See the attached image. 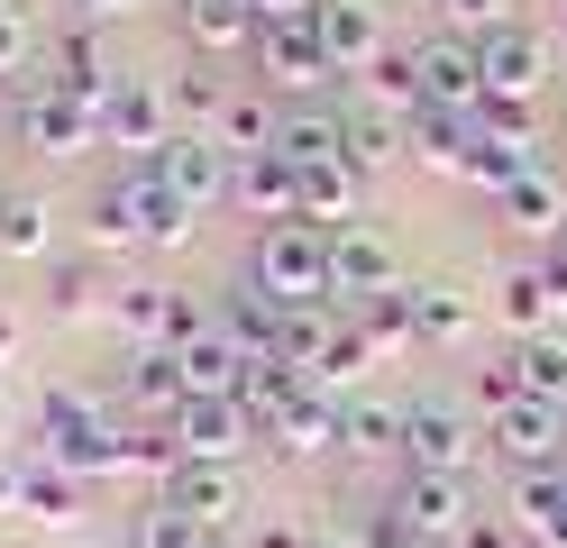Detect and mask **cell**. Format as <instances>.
I'll return each instance as SVG.
<instances>
[{"label": "cell", "mask_w": 567, "mask_h": 548, "mask_svg": "<svg viewBox=\"0 0 567 548\" xmlns=\"http://www.w3.org/2000/svg\"><path fill=\"white\" fill-rule=\"evenodd\" d=\"M504 365H513V384H522L530 402L567 412V339H558V329H540V339H513V348H504Z\"/></svg>", "instance_id": "obj_27"}, {"label": "cell", "mask_w": 567, "mask_h": 548, "mask_svg": "<svg viewBox=\"0 0 567 548\" xmlns=\"http://www.w3.org/2000/svg\"><path fill=\"white\" fill-rule=\"evenodd\" d=\"M321 548H367V539H321Z\"/></svg>", "instance_id": "obj_53"}, {"label": "cell", "mask_w": 567, "mask_h": 548, "mask_svg": "<svg viewBox=\"0 0 567 548\" xmlns=\"http://www.w3.org/2000/svg\"><path fill=\"white\" fill-rule=\"evenodd\" d=\"M348 329L375 348V356H403V348H421V329H412V292H375V302H358L348 311Z\"/></svg>", "instance_id": "obj_32"}, {"label": "cell", "mask_w": 567, "mask_h": 548, "mask_svg": "<svg viewBox=\"0 0 567 548\" xmlns=\"http://www.w3.org/2000/svg\"><path fill=\"white\" fill-rule=\"evenodd\" d=\"M202 539H210V530L193 521V511H174L165 494H156V503L128 521V548H202Z\"/></svg>", "instance_id": "obj_39"}, {"label": "cell", "mask_w": 567, "mask_h": 548, "mask_svg": "<svg viewBox=\"0 0 567 548\" xmlns=\"http://www.w3.org/2000/svg\"><path fill=\"white\" fill-rule=\"evenodd\" d=\"M358 201H367V174L348 156L302 165V219H311V229H358Z\"/></svg>", "instance_id": "obj_22"}, {"label": "cell", "mask_w": 567, "mask_h": 548, "mask_svg": "<svg viewBox=\"0 0 567 548\" xmlns=\"http://www.w3.org/2000/svg\"><path fill=\"white\" fill-rule=\"evenodd\" d=\"M558 247H567V238H558Z\"/></svg>", "instance_id": "obj_57"}, {"label": "cell", "mask_w": 567, "mask_h": 548, "mask_svg": "<svg viewBox=\"0 0 567 548\" xmlns=\"http://www.w3.org/2000/svg\"><path fill=\"white\" fill-rule=\"evenodd\" d=\"M74 10H83V19L101 28V19H128V10H147V0H74Z\"/></svg>", "instance_id": "obj_49"}, {"label": "cell", "mask_w": 567, "mask_h": 548, "mask_svg": "<svg viewBox=\"0 0 567 548\" xmlns=\"http://www.w3.org/2000/svg\"><path fill=\"white\" fill-rule=\"evenodd\" d=\"M247 10H257V28H275V19H311L321 0H247Z\"/></svg>", "instance_id": "obj_46"}, {"label": "cell", "mask_w": 567, "mask_h": 548, "mask_svg": "<svg viewBox=\"0 0 567 548\" xmlns=\"http://www.w3.org/2000/svg\"><path fill=\"white\" fill-rule=\"evenodd\" d=\"M266 448H275V457H330V448H339V402H330L321 384H311V393L293 402V412H284V421L266 430Z\"/></svg>", "instance_id": "obj_25"}, {"label": "cell", "mask_w": 567, "mask_h": 548, "mask_svg": "<svg viewBox=\"0 0 567 548\" xmlns=\"http://www.w3.org/2000/svg\"><path fill=\"white\" fill-rule=\"evenodd\" d=\"M184 37L193 46H257V10L247 0H184Z\"/></svg>", "instance_id": "obj_35"}, {"label": "cell", "mask_w": 567, "mask_h": 548, "mask_svg": "<svg viewBox=\"0 0 567 548\" xmlns=\"http://www.w3.org/2000/svg\"><path fill=\"white\" fill-rule=\"evenodd\" d=\"M394 511L412 521V539H457L476 521V511H467V475H421V466L394 485Z\"/></svg>", "instance_id": "obj_18"}, {"label": "cell", "mask_w": 567, "mask_h": 548, "mask_svg": "<svg viewBox=\"0 0 567 548\" xmlns=\"http://www.w3.org/2000/svg\"><path fill=\"white\" fill-rule=\"evenodd\" d=\"M10 356H19V320L0 311V365H10Z\"/></svg>", "instance_id": "obj_50"}, {"label": "cell", "mask_w": 567, "mask_h": 548, "mask_svg": "<svg viewBox=\"0 0 567 548\" xmlns=\"http://www.w3.org/2000/svg\"><path fill=\"white\" fill-rule=\"evenodd\" d=\"M440 28L449 37H494V28H513V0H440Z\"/></svg>", "instance_id": "obj_42"}, {"label": "cell", "mask_w": 567, "mask_h": 548, "mask_svg": "<svg viewBox=\"0 0 567 548\" xmlns=\"http://www.w3.org/2000/svg\"><path fill=\"white\" fill-rule=\"evenodd\" d=\"M28 64H38V28L19 0H0V73H28Z\"/></svg>", "instance_id": "obj_44"}, {"label": "cell", "mask_w": 567, "mask_h": 548, "mask_svg": "<svg viewBox=\"0 0 567 548\" xmlns=\"http://www.w3.org/2000/svg\"><path fill=\"white\" fill-rule=\"evenodd\" d=\"M494 311L513 320V339H540V329L567 311V247H558V256H540V266H513V275H504V292H494Z\"/></svg>", "instance_id": "obj_16"}, {"label": "cell", "mask_w": 567, "mask_h": 548, "mask_svg": "<svg viewBox=\"0 0 567 548\" xmlns=\"http://www.w3.org/2000/svg\"><path fill=\"white\" fill-rule=\"evenodd\" d=\"M494 219H504V229H530V238H567V183L549 165H530L513 193L494 201Z\"/></svg>", "instance_id": "obj_23"}, {"label": "cell", "mask_w": 567, "mask_h": 548, "mask_svg": "<svg viewBox=\"0 0 567 548\" xmlns=\"http://www.w3.org/2000/svg\"><path fill=\"white\" fill-rule=\"evenodd\" d=\"M202 548H247V539H220V530H210V539H202Z\"/></svg>", "instance_id": "obj_52"}, {"label": "cell", "mask_w": 567, "mask_h": 548, "mask_svg": "<svg viewBox=\"0 0 567 548\" xmlns=\"http://www.w3.org/2000/svg\"><path fill=\"white\" fill-rule=\"evenodd\" d=\"M47 64H55V73H38V83L74 92V101H92V110H111V92L128 83V73L111 64V46H101V28H92V19H83V28H64L55 46H47Z\"/></svg>", "instance_id": "obj_15"}, {"label": "cell", "mask_w": 567, "mask_h": 548, "mask_svg": "<svg viewBox=\"0 0 567 548\" xmlns=\"http://www.w3.org/2000/svg\"><path fill=\"white\" fill-rule=\"evenodd\" d=\"M403 457L421 475H467L485 457V421H467L449 393H412L403 402Z\"/></svg>", "instance_id": "obj_3"}, {"label": "cell", "mask_w": 567, "mask_h": 548, "mask_svg": "<svg viewBox=\"0 0 567 548\" xmlns=\"http://www.w3.org/2000/svg\"><path fill=\"white\" fill-rule=\"evenodd\" d=\"M257 73L275 92H321L339 64H330V46H321L311 19H275V28H257Z\"/></svg>", "instance_id": "obj_12"}, {"label": "cell", "mask_w": 567, "mask_h": 548, "mask_svg": "<svg viewBox=\"0 0 567 548\" xmlns=\"http://www.w3.org/2000/svg\"><path fill=\"white\" fill-rule=\"evenodd\" d=\"M210 137H220L229 156H266V146H275V110L257 92H229V110L210 120Z\"/></svg>", "instance_id": "obj_38"}, {"label": "cell", "mask_w": 567, "mask_h": 548, "mask_svg": "<svg viewBox=\"0 0 567 548\" xmlns=\"http://www.w3.org/2000/svg\"><path fill=\"white\" fill-rule=\"evenodd\" d=\"M101 292H111V283H101L83 256H47V311H55V320H92V311H111Z\"/></svg>", "instance_id": "obj_34"}, {"label": "cell", "mask_w": 567, "mask_h": 548, "mask_svg": "<svg viewBox=\"0 0 567 548\" xmlns=\"http://www.w3.org/2000/svg\"><path fill=\"white\" fill-rule=\"evenodd\" d=\"M165 92H174V120H184V128H210V120H220V110H229L220 73H202V64H193V73H174Z\"/></svg>", "instance_id": "obj_40"}, {"label": "cell", "mask_w": 567, "mask_h": 548, "mask_svg": "<svg viewBox=\"0 0 567 548\" xmlns=\"http://www.w3.org/2000/svg\"><path fill=\"white\" fill-rule=\"evenodd\" d=\"M0 256H10V266H47V201L38 193L0 201Z\"/></svg>", "instance_id": "obj_37"}, {"label": "cell", "mask_w": 567, "mask_h": 548, "mask_svg": "<svg viewBox=\"0 0 567 548\" xmlns=\"http://www.w3.org/2000/svg\"><path fill=\"white\" fill-rule=\"evenodd\" d=\"M339 339H348V311L339 302H284V320H275V356L293 365L302 384H321V365H330Z\"/></svg>", "instance_id": "obj_17"}, {"label": "cell", "mask_w": 567, "mask_h": 548, "mask_svg": "<svg viewBox=\"0 0 567 548\" xmlns=\"http://www.w3.org/2000/svg\"><path fill=\"white\" fill-rule=\"evenodd\" d=\"M247 548H321V539H302L293 521H266V539H247Z\"/></svg>", "instance_id": "obj_48"}, {"label": "cell", "mask_w": 567, "mask_h": 548, "mask_svg": "<svg viewBox=\"0 0 567 548\" xmlns=\"http://www.w3.org/2000/svg\"><path fill=\"white\" fill-rule=\"evenodd\" d=\"M174 356H184V384H193V393H238V384H247V356L220 339V329L193 339V348H174Z\"/></svg>", "instance_id": "obj_36"}, {"label": "cell", "mask_w": 567, "mask_h": 548, "mask_svg": "<svg viewBox=\"0 0 567 548\" xmlns=\"http://www.w3.org/2000/svg\"><path fill=\"white\" fill-rule=\"evenodd\" d=\"M120 402H128V421L174 430V412L193 402V384H184V356H174V348H128V365H120Z\"/></svg>", "instance_id": "obj_14"}, {"label": "cell", "mask_w": 567, "mask_h": 548, "mask_svg": "<svg viewBox=\"0 0 567 548\" xmlns=\"http://www.w3.org/2000/svg\"><path fill=\"white\" fill-rule=\"evenodd\" d=\"M19 521L74 530V521H83V475H64L55 457H28V494H19Z\"/></svg>", "instance_id": "obj_28"}, {"label": "cell", "mask_w": 567, "mask_h": 548, "mask_svg": "<svg viewBox=\"0 0 567 548\" xmlns=\"http://www.w3.org/2000/svg\"><path fill=\"white\" fill-rule=\"evenodd\" d=\"M339 156L358 165V174H384V165H403V156H412V137H403L394 110H375V101L348 92V101H339Z\"/></svg>", "instance_id": "obj_19"}, {"label": "cell", "mask_w": 567, "mask_h": 548, "mask_svg": "<svg viewBox=\"0 0 567 548\" xmlns=\"http://www.w3.org/2000/svg\"><path fill=\"white\" fill-rule=\"evenodd\" d=\"M384 448H403V402L348 393L339 402V457H384Z\"/></svg>", "instance_id": "obj_30"}, {"label": "cell", "mask_w": 567, "mask_h": 548, "mask_svg": "<svg viewBox=\"0 0 567 548\" xmlns=\"http://www.w3.org/2000/svg\"><path fill=\"white\" fill-rule=\"evenodd\" d=\"M358 101H375V110H394V120H412V110H421V73H412V46H384V55L358 73Z\"/></svg>", "instance_id": "obj_33"}, {"label": "cell", "mask_w": 567, "mask_h": 548, "mask_svg": "<svg viewBox=\"0 0 567 548\" xmlns=\"http://www.w3.org/2000/svg\"><path fill=\"white\" fill-rule=\"evenodd\" d=\"M457 548H522V530H513V521H467Z\"/></svg>", "instance_id": "obj_45"}, {"label": "cell", "mask_w": 567, "mask_h": 548, "mask_svg": "<svg viewBox=\"0 0 567 548\" xmlns=\"http://www.w3.org/2000/svg\"><path fill=\"white\" fill-rule=\"evenodd\" d=\"M275 156L284 165H330L339 156V110H275Z\"/></svg>", "instance_id": "obj_31"}, {"label": "cell", "mask_w": 567, "mask_h": 548, "mask_svg": "<svg viewBox=\"0 0 567 548\" xmlns=\"http://www.w3.org/2000/svg\"><path fill=\"white\" fill-rule=\"evenodd\" d=\"M137 183H156V193H174L184 210H210V201H229V146L210 137V128H174L156 156H128Z\"/></svg>", "instance_id": "obj_2"}, {"label": "cell", "mask_w": 567, "mask_h": 548, "mask_svg": "<svg viewBox=\"0 0 567 548\" xmlns=\"http://www.w3.org/2000/svg\"><path fill=\"white\" fill-rule=\"evenodd\" d=\"M174 448L202 457V466H238V448H257V421H247L238 393H193L174 412Z\"/></svg>", "instance_id": "obj_7"}, {"label": "cell", "mask_w": 567, "mask_h": 548, "mask_svg": "<svg viewBox=\"0 0 567 548\" xmlns=\"http://www.w3.org/2000/svg\"><path fill=\"white\" fill-rule=\"evenodd\" d=\"M229 210H247L257 229L302 219V165H284L275 146H266V156H229Z\"/></svg>", "instance_id": "obj_10"}, {"label": "cell", "mask_w": 567, "mask_h": 548, "mask_svg": "<svg viewBox=\"0 0 567 548\" xmlns=\"http://www.w3.org/2000/svg\"><path fill=\"white\" fill-rule=\"evenodd\" d=\"M19 494H28V457H0V511H19Z\"/></svg>", "instance_id": "obj_47"}, {"label": "cell", "mask_w": 567, "mask_h": 548, "mask_svg": "<svg viewBox=\"0 0 567 548\" xmlns=\"http://www.w3.org/2000/svg\"><path fill=\"white\" fill-rule=\"evenodd\" d=\"M403 137H412V165L457 174V165H467V146H476V120H457V110H412Z\"/></svg>", "instance_id": "obj_29"}, {"label": "cell", "mask_w": 567, "mask_h": 548, "mask_svg": "<svg viewBox=\"0 0 567 548\" xmlns=\"http://www.w3.org/2000/svg\"><path fill=\"white\" fill-rule=\"evenodd\" d=\"M476 55H485V101H540V83H549V37L540 28H494V37H476Z\"/></svg>", "instance_id": "obj_11"}, {"label": "cell", "mask_w": 567, "mask_h": 548, "mask_svg": "<svg viewBox=\"0 0 567 548\" xmlns=\"http://www.w3.org/2000/svg\"><path fill=\"white\" fill-rule=\"evenodd\" d=\"M10 430H19V402H10V393H0V448H10Z\"/></svg>", "instance_id": "obj_51"}, {"label": "cell", "mask_w": 567, "mask_h": 548, "mask_svg": "<svg viewBox=\"0 0 567 548\" xmlns=\"http://www.w3.org/2000/svg\"><path fill=\"white\" fill-rule=\"evenodd\" d=\"M0 201H10V193H0Z\"/></svg>", "instance_id": "obj_56"}, {"label": "cell", "mask_w": 567, "mask_h": 548, "mask_svg": "<svg viewBox=\"0 0 567 548\" xmlns=\"http://www.w3.org/2000/svg\"><path fill=\"white\" fill-rule=\"evenodd\" d=\"M174 128H184V120H174L165 73H128V83L111 92V110H101V137H111V146H128V156H156Z\"/></svg>", "instance_id": "obj_8"}, {"label": "cell", "mask_w": 567, "mask_h": 548, "mask_svg": "<svg viewBox=\"0 0 567 548\" xmlns=\"http://www.w3.org/2000/svg\"><path fill=\"white\" fill-rule=\"evenodd\" d=\"M412 292V329H421V348H467L476 339V302L457 283H403Z\"/></svg>", "instance_id": "obj_26"}, {"label": "cell", "mask_w": 567, "mask_h": 548, "mask_svg": "<svg viewBox=\"0 0 567 548\" xmlns=\"http://www.w3.org/2000/svg\"><path fill=\"white\" fill-rule=\"evenodd\" d=\"M10 128H19L28 156H83V146H101V110L28 73V92H19V110H10Z\"/></svg>", "instance_id": "obj_4"}, {"label": "cell", "mask_w": 567, "mask_h": 548, "mask_svg": "<svg viewBox=\"0 0 567 548\" xmlns=\"http://www.w3.org/2000/svg\"><path fill=\"white\" fill-rule=\"evenodd\" d=\"M247 283L275 292V302H330V229H311V219L257 229V247H247Z\"/></svg>", "instance_id": "obj_1"}, {"label": "cell", "mask_w": 567, "mask_h": 548, "mask_svg": "<svg viewBox=\"0 0 567 548\" xmlns=\"http://www.w3.org/2000/svg\"><path fill=\"white\" fill-rule=\"evenodd\" d=\"M513 530L540 548H567V466H540L513 485Z\"/></svg>", "instance_id": "obj_24"}, {"label": "cell", "mask_w": 567, "mask_h": 548, "mask_svg": "<svg viewBox=\"0 0 567 548\" xmlns=\"http://www.w3.org/2000/svg\"><path fill=\"white\" fill-rule=\"evenodd\" d=\"M174 511H193L202 530H220L229 511H238V466H202V457H174V475L156 485Z\"/></svg>", "instance_id": "obj_21"}, {"label": "cell", "mask_w": 567, "mask_h": 548, "mask_svg": "<svg viewBox=\"0 0 567 548\" xmlns=\"http://www.w3.org/2000/svg\"><path fill=\"white\" fill-rule=\"evenodd\" d=\"M558 438H567V412H549V402H530V393H513V402H494V412H485V448L513 457L522 475L558 466Z\"/></svg>", "instance_id": "obj_9"}, {"label": "cell", "mask_w": 567, "mask_h": 548, "mask_svg": "<svg viewBox=\"0 0 567 548\" xmlns=\"http://www.w3.org/2000/svg\"><path fill=\"white\" fill-rule=\"evenodd\" d=\"M558 128H567V110H558Z\"/></svg>", "instance_id": "obj_55"}, {"label": "cell", "mask_w": 567, "mask_h": 548, "mask_svg": "<svg viewBox=\"0 0 567 548\" xmlns=\"http://www.w3.org/2000/svg\"><path fill=\"white\" fill-rule=\"evenodd\" d=\"M412 73H421V110H457V120L485 110V55H476V37H449V28L421 37Z\"/></svg>", "instance_id": "obj_5"}, {"label": "cell", "mask_w": 567, "mask_h": 548, "mask_svg": "<svg viewBox=\"0 0 567 548\" xmlns=\"http://www.w3.org/2000/svg\"><path fill=\"white\" fill-rule=\"evenodd\" d=\"M311 28H321V46H330V64L339 73H367L394 37H384V19H375V0H321L311 10Z\"/></svg>", "instance_id": "obj_20"}, {"label": "cell", "mask_w": 567, "mask_h": 548, "mask_svg": "<svg viewBox=\"0 0 567 548\" xmlns=\"http://www.w3.org/2000/svg\"><path fill=\"white\" fill-rule=\"evenodd\" d=\"M375 292H403V256L384 229H330V302L358 311Z\"/></svg>", "instance_id": "obj_6"}, {"label": "cell", "mask_w": 567, "mask_h": 548, "mask_svg": "<svg viewBox=\"0 0 567 548\" xmlns=\"http://www.w3.org/2000/svg\"><path fill=\"white\" fill-rule=\"evenodd\" d=\"M156 210H165V193L120 165V174L92 193V219H83V229H92V247H156Z\"/></svg>", "instance_id": "obj_13"}, {"label": "cell", "mask_w": 567, "mask_h": 548, "mask_svg": "<svg viewBox=\"0 0 567 548\" xmlns=\"http://www.w3.org/2000/svg\"><path fill=\"white\" fill-rule=\"evenodd\" d=\"M92 421H111V402L83 393V384H47V430H92Z\"/></svg>", "instance_id": "obj_43"}, {"label": "cell", "mask_w": 567, "mask_h": 548, "mask_svg": "<svg viewBox=\"0 0 567 548\" xmlns=\"http://www.w3.org/2000/svg\"><path fill=\"white\" fill-rule=\"evenodd\" d=\"M476 128H485V137H504V146H522V156H540V110H530V101H485V110H476Z\"/></svg>", "instance_id": "obj_41"}, {"label": "cell", "mask_w": 567, "mask_h": 548, "mask_svg": "<svg viewBox=\"0 0 567 548\" xmlns=\"http://www.w3.org/2000/svg\"><path fill=\"white\" fill-rule=\"evenodd\" d=\"M421 548H457V539H421Z\"/></svg>", "instance_id": "obj_54"}]
</instances>
